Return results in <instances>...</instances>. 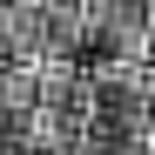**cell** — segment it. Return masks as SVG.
<instances>
[{
  "label": "cell",
  "instance_id": "1",
  "mask_svg": "<svg viewBox=\"0 0 155 155\" xmlns=\"http://www.w3.org/2000/svg\"><path fill=\"white\" fill-rule=\"evenodd\" d=\"M88 135H155V68H148V61L94 68Z\"/></svg>",
  "mask_w": 155,
  "mask_h": 155
},
{
  "label": "cell",
  "instance_id": "2",
  "mask_svg": "<svg viewBox=\"0 0 155 155\" xmlns=\"http://www.w3.org/2000/svg\"><path fill=\"white\" fill-rule=\"evenodd\" d=\"M148 61L155 68V0H88V74Z\"/></svg>",
  "mask_w": 155,
  "mask_h": 155
},
{
  "label": "cell",
  "instance_id": "3",
  "mask_svg": "<svg viewBox=\"0 0 155 155\" xmlns=\"http://www.w3.org/2000/svg\"><path fill=\"white\" fill-rule=\"evenodd\" d=\"M47 61V0H0V68Z\"/></svg>",
  "mask_w": 155,
  "mask_h": 155
},
{
  "label": "cell",
  "instance_id": "4",
  "mask_svg": "<svg viewBox=\"0 0 155 155\" xmlns=\"http://www.w3.org/2000/svg\"><path fill=\"white\" fill-rule=\"evenodd\" d=\"M47 61H88V0H47Z\"/></svg>",
  "mask_w": 155,
  "mask_h": 155
},
{
  "label": "cell",
  "instance_id": "5",
  "mask_svg": "<svg viewBox=\"0 0 155 155\" xmlns=\"http://www.w3.org/2000/svg\"><path fill=\"white\" fill-rule=\"evenodd\" d=\"M88 155H155V135H88Z\"/></svg>",
  "mask_w": 155,
  "mask_h": 155
}]
</instances>
